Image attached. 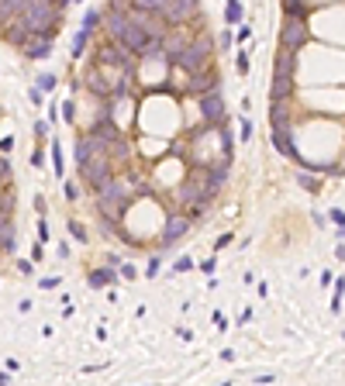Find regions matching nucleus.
Instances as JSON below:
<instances>
[{"mask_svg":"<svg viewBox=\"0 0 345 386\" xmlns=\"http://www.w3.org/2000/svg\"><path fill=\"white\" fill-rule=\"evenodd\" d=\"M186 231H190V221L183 217V214H173V217H166V228H163V252H169L183 235H186Z\"/></svg>","mask_w":345,"mask_h":386,"instance_id":"7","label":"nucleus"},{"mask_svg":"<svg viewBox=\"0 0 345 386\" xmlns=\"http://www.w3.org/2000/svg\"><path fill=\"white\" fill-rule=\"evenodd\" d=\"M35 211H38V214H45V211H49V200H45V193H38V197H35Z\"/></svg>","mask_w":345,"mask_h":386,"instance_id":"42","label":"nucleus"},{"mask_svg":"<svg viewBox=\"0 0 345 386\" xmlns=\"http://www.w3.org/2000/svg\"><path fill=\"white\" fill-rule=\"evenodd\" d=\"M335 259H342V262H345V242H342V245H335Z\"/></svg>","mask_w":345,"mask_h":386,"instance_id":"52","label":"nucleus"},{"mask_svg":"<svg viewBox=\"0 0 345 386\" xmlns=\"http://www.w3.org/2000/svg\"><path fill=\"white\" fill-rule=\"evenodd\" d=\"M214 269H218V259H207V262H200V273H207V276H211Z\"/></svg>","mask_w":345,"mask_h":386,"instance_id":"45","label":"nucleus"},{"mask_svg":"<svg viewBox=\"0 0 345 386\" xmlns=\"http://www.w3.org/2000/svg\"><path fill=\"white\" fill-rule=\"evenodd\" d=\"M55 107H59V118H62V121H69V124L76 121V104H73V100H62V104H55Z\"/></svg>","mask_w":345,"mask_h":386,"instance_id":"27","label":"nucleus"},{"mask_svg":"<svg viewBox=\"0 0 345 386\" xmlns=\"http://www.w3.org/2000/svg\"><path fill=\"white\" fill-rule=\"evenodd\" d=\"M293 69H297V52L280 45V52H276V62H273V76H293Z\"/></svg>","mask_w":345,"mask_h":386,"instance_id":"12","label":"nucleus"},{"mask_svg":"<svg viewBox=\"0 0 345 386\" xmlns=\"http://www.w3.org/2000/svg\"><path fill=\"white\" fill-rule=\"evenodd\" d=\"M0 35H4V42H11V45H18V49H24V45L31 42V31L24 28V21H18V24H11V28H4Z\"/></svg>","mask_w":345,"mask_h":386,"instance_id":"16","label":"nucleus"},{"mask_svg":"<svg viewBox=\"0 0 345 386\" xmlns=\"http://www.w3.org/2000/svg\"><path fill=\"white\" fill-rule=\"evenodd\" d=\"M97 152H104L97 138H90V135H87V138H80V141H76V166H83L90 156H97Z\"/></svg>","mask_w":345,"mask_h":386,"instance_id":"17","label":"nucleus"},{"mask_svg":"<svg viewBox=\"0 0 345 386\" xmlns=\"http://www.w3.org/2000/svg\"><path fill=\"white\" fill-rule=\"evenodd\" d=\"M159 265H163V255H152L148 265H145V276H148V280H152V276H159Z\"/></svg>","mask_w":345,"mask_h":386,"instance_id":"32","label":"nucleus"},{"mask_svg":"<svg viewBox=\"0 0 345 386\" xmlns=\"http://www.w3.org/2000/svg\"><path fill=\"white\" fill-rule=\"evenodd\" d=\"M100 21H104V11H97V7H87V14H83V24H80V31L93 35V31L100 28Z\"/></svg>","mask_w":345,"mask_h":386,"instance_id":"19","label":"nucleus"},{"mask_svg":"<svg viewBox=\"0 0 345 386\" xmlns=\"http://www.w3.org/2000/svg\"><path fill=\"white\" fill-rule=\"evenodd\" d=\"M35 231H38V242L42 245H49V221H45V214L38 217V224H35Z\"/></svg>","mask_w":345,"mask_h":386,"instance_id":"29","label":"nucleus"},{"mask_svg":"<svg viewBox=\"0 0 345 386\" xmlns=\"http://www.w3.org/2000/svg\"><path fill=\"white\" fill-rule=\"evenodd\" d=\"M214 324H218V328H221V331H228V321H224V314H221V311H218V314H214Z\"/></svg>","mask_w":345,"mask_h":386,"instance_id":"49","label":"nucleus"},{"mask_svg":"<svg viewBox=\"0 0 345 386\" xmlns=\"http://www.w3.org/2000/svg\"><path fill=\"white\" fill-rule=\"evenodd\" d=\"M255 383H276V376L273 372H262V376H255Z\"/></svg>","mask_w":345,"mask_h":386,"instance_id":"51","label":"nucleus"},{"mask_svg":"<svg viewBox=\"0 0 345 386\" xmlns=\"http://www.w3.org/2000/svg\"><path fill=\"white\" fill-rule=\"evenodd\" d=\"M11 148H14V138H0V152H4V156H7Z\"/></svg>","mask_w":345,"mask_h":386,"instance_id":"48","label":"nucleus"},{"mask_svg":"<svg viewBox=\"0 0 345 386\" xmlns=\"http://www.w3.org/2000/svg\"><path fill=\"white\" fill-rule=\"evenodd\" d=\"M235 69H238L242 76H249V55H245V52H238V55H235Z\"/></svg>","mask_w":345,"mask_h":386,"instance_id":"38","label":"nucleus"},{"mask_svg":"<svg viewBox=\"0 0 345 386\" xmlns=\"http://www.w3.org/2000/svg\"><path fill=\"white\" fill-rule=\"evenodd\" d=\"M55 83H59V76H55V72H42V76L35 80V87L42 90V93H52V90H55Z\"/></svg>","mask_w":345,"mask_h":386,"instance_id":"24","label":"nucleus"},{"mask_svg":"<svg viewBox=\"0 0 345 386\" xmlns=\"http://www.w3.org/2000/svg\"><path fill=\"white\" fill-rule=\"evenodd\" d=\"M197 7H200V0H166V7H163L159 14H163L166 28H176V24H183L186 18H194Z\"/></svg>","mask_w":345,"mask_h":386,"instance_id":"5","label":"nucleus"},{"mask_svg":"<svg viewBox=\"0 0 345 386\" xmlns=\"http://www.w3.org/2000/svg\"><path fill=\"white\" fill-rule=\"evenodd\" d=\"M52 169H55V176L66 173V156H62V145L59 141H52Z\"/></svg>","mask_w":345,"mask_h":386,"instance_id":"25","label":"nucleus"},{"mask_svg":"<svg viewBox=\"0 0 345 386\" xmlns=\"http://www.w3.org/2000/svg\"><path fill=\"white\" fill-rule=\"evenodd\" d=\"M273 148L280 152V156L283 159H293L297 166H304V156H300V152H297V145H293V135H290V128H273Z\"/></svg>","mask_w":345,"mask_h":386,"instance_id":"8","label":"nucleus"},{"mask_svg":"<svg viewBox=\"0 0 345 386\" xmlns=\"http://www.w3.org/2000/svg\"><path fill=\"white\" fill-rule=\"evenodd\" d=\"M31 269H35L31 259H18V273H21V276H31Z\"/></svg>","mask_w":345,"mask_h":386,"instance_id":"40","label":"nucleus"},{"mask_svg":"<svg viewBox=\"0 0 345 386\" xmlns=\"http://www.w3.org/2000/svg\"><path fill=\"white\" fill-rule=\"evenodd\" d=\"M42 162H45V152H42V148H35V152H31V166H35V169H42Z\"/></svg>","mask_w":345,"mask_h":386,"instance_id":"41","label":"nucleus"},{"mask_svg":"<svg viewBox=\"0 0 345 386\" xmlns=\"http://www.w3.org/2000/svg\"><path fill=\"white\" fill-rule=\"evenodd\" d=\"M28 100H31L35 107H42V90H38V87H31V90H28Z\"/></svg>","mask_w":345,"mask_h":386,"instance_id":"43","label":"nucleus"},{"mask_svg":"<svg viewBox=\"0 0 345 386\" xmlns=\"http://www.w3.org/2000/svg\"><path fill=\"white\" fill-rule=\"evenodd\" d=\"M242 18H245L242 0H224V24H242Z\"/></svg>","mask_w":345,"mask_h":386,"instance_id":"18","label":"nucleus"},{"mask_svg":"<svg viewBox=\"0 0 345 386\" xmlns=\"http://www.w3.org/2000/svg\"><path fill=\"white\" fill-rule=\"evenodd\" d=\"M238 131H242V135H238L242 141H252V121H249V118H242V121H238Z\"/></svg>","mask_w":345,"mask_h":386,"instance_id":"36","label":"nucleus"},{"mask_svg":"<svg viewBox=\"0 0 345 386\" xmlns=\"http://www.w3.org/2000/svg\"><path fill=\"white\" fill-rule=\"evenodd\" d=\"M35 138H38V141H42V138H49V121H42V118L35 121Z\"/></svg>","mask_w":345,"mask_h":386,"instance_id":"37","label":"nucleus"},{"mask_svg":"<svg viewBox=\"0 0 345 386\" xmlns=\"http://www.w3.org/2000/svg\"><path fill=\"white\" fill-rule=\"evenodd\" d=\"M45 259V248H42V242H38L35 248H31V262H42Z\"/></svg>","mask_w":345,"mask_h":386,"instance_id":"44","label":"nucleus"},{"mask_svg":"<svg viewBox=\"0 0 345 386\" xmlns=\"http://www.w3.org/2000/svg\"><path fill=\"white\" fill-rule=\"evenodd\" d=\"M135 197H138V190H128L121 179H110L107 186H100V190L93 193V204H97V214H100V217H107V221L118 224V221L125 217V211L131 207Z\"/></svg>","mask_w":345,"mask_h":386,"instance_id":"1","label":"nucleus"},{"mask_svg":"<svg viewBox=\"0 0 345 386\" xmlns=\"http://www.w3.org/2000/svg\"><path fill=\"white\" fill-rule=\"evenodd\" d=\"M308 21L304 18H287L283 21V28H280V45L283 49H293V52H300L304 45H308Z\"/></svg>","mask_w":345,"mask_h":386,"instance_id":"4","label":"nucleus"},{"mask_svg":"<svg viewBox=\"0 0 345 386\" xmlns=\"http://www.w3.org/2000/svg\"><path fill=\"white\" fill-rule=\"evenodd\" d=\"M121 276L114 273V265H100V269H93V273L87 276V286L90 290H104V286H114Z\"/></svg>","mask_w":345,"mask_h":386,"instance_id":"10","label":"nucleus"},{"mask_svg":"<svg viewBox=\"0 0 345 386\" xmlns=\"http://www.w3.org/2000/svg\"><path fill=\"white\" fill-rule=\"evenodd\" d=\"M190 269H194V259H190V255H180L176 265H173V273H190Z\"/></svg>","mask_w":345,"mask_h":386,"instance_id":"33","label":"nucleus"},{"mask_svg":"<svg viewBox=\"0 0 345 386\" xmlns=\"http://www.w3.org/2000/svg\"><path fill=\"white\" fill-rule=\"evenodd\" d=\"M297 90L293 76H273V87H270V100H290Z\"/></svg>","mask_w":345,"mask_h":386,"instance_id":"14","label":"nucleus"},{"mask_svg":"<svg viewBox=\"0 0 345 386\" xmlns=\"http://www.w3.org/2000/svg\"><path fill=\"white\" fill-rule=\"evenodd\" d=\"M232 45H235V35H232V31H221V35H218V49H221V52H228Z\"/></svg>","mask_w":345,"mask_h":386,"instance_id":"31","label":"nucleus"},{"mask_svg":"<svg viewBox=\"0 0 345 386\" xmlns=\"http://www.w3.org/2000/svg\"><path fill=\"white\" fill-rule=\"evenodd\" d=\"M200 118H204L207 131H214V128H218V121H224V118H228V107H224V100H221V93H218V90H211V93H204V97H200Z\"/></svg>","mask_w":345,"mask_h":386,"instance_id":"6","label":"nucleus"},{"mask_svg":"<svg viewBox=\"0 0 345 386\" xmlns=\"http://www.w3.org/2000/svg\"><path fill=\"white\" fill-rule=\"evenodd\" d=\"M66 231L73 235V242H80V245H87V242H90V235H87V228H83L80 221H76V217H66Z\"/></svg>","mask_w":345,"mask_h":386,"instance_id":"20","label":"nucleus"},{"mask_svg":"<svg viewBox=\"0 0 345 386\" xmlns=\"http://www.w3.org/2000/svg\"><path fill=\"white\" fill-rule=\"evenodd\" d=\"M297 183L308 190V193H321V183H318L314 176H308V173H297Z\"/></svg>","mask_w":345,"mask_h":386,"instance_id":"28","label":"nucleus"},{"mask_svg":"<svg viewBox=\"0 0 345 386\" xmlns=\"http://www.w3.org/2000/svg\"><path fill=\"white\" fill-rule=\"evenodd\" d=\"M218 87H221V76H218L214 69H211V72H207V69L194 72V80L186 83V90L194 93V97H204V93H211V90H218Z\"/></svg>","mask_w":345,"mask_h":386,"instance_id":"9","label":"nucleus"},{"mask_svg":"<svg viewBox=\"0 0 345 386\" xmlns=\"http://www.w3.org/2000/svg\"><path fill=\"white\" fill-rule=\"evenodd\" d=\"M221 362H235V349H224L221 352Z\"/></svg>","mask_w":345,"mask_h":386,"instance_id":"50","label":"nucleus"},{"mask_svg":"<svg viewBox=\"0 0 345 386\" xmlns=\"http://www.w3.org/2000/svg\"><path fill=\"white\" fill-rule=\"evenodd\" d=\"M21 52H24V59H31V62H42V59L52 55V42H49V38H31Z\"/></svg>","mask_w":345,"mask_h":386,"instance_id":"13","label":"nucleus"},{"mask_svg":"<svg viewBox=\"0 0 345 386\" xmlns=\"http://www.w3.org/2000/svg\"><path fill=\"white\" fill-rule=\"evenodd\" d=\"M331 286H335V297H331V314H338V311H342V297H345V280H331Z\"/></svg>","mask_w":345,"mask_h":386,"instance_id":"26","label":"nucleus"},{"mask_svg":"<svg viewBox=\"0 0 345 386\" xmlns=\"http://www.w3.org/2000/svg\"><path fill=\"white\" fill-rule=\"evenodd\" d=\"M80 179L97 193L100 186H107L110 179H114V173H110V159L104 156V152H97V156H90L83 166H80Z\"/></svg>","mask_w":345,"mask_h":386,"instance_id":"3","label":"nucleus"},{"mask_svg":"<svg viewBox=\"0 0 345 386\" xmlns=\"http://www.w3.org/2000/svg\"><path fill=\"white\" fill-rule=\"evenodd\" d=\"M290 121H293L290 100H273V107H270V124H273V128H290Z\"/></svg>","mask_w":345,"mask_h":386,"instance_id":"11","label":"nucleus"},{"mask_svg":"<svg viewBox=\"0 0 345 386\" xmlns=\"http://www.w3.org/2000/svg\"><path fill=\"white\" fill-rule=\"evenodd\" d=\"M59 286V276H49V280H42V290H55Z\"/></svg>","mask_w":345,"mask_h":386,"instance_id":"47","label":"nucleus"},{"mask_svg":"<svg viewBox=\"0 0 345 386\" xmlns=\"http://www.w3.org/2000/svg\"><path fill=\"white\" fill-rule=\"evenodd\" d=\"M0 114H4V110H0Z\"/></svg>","mask_w":345,"mask_h":386,"instance_id":"55","label":"nucleus"},{"mask_svg":"<svg viewBox=\"0 0 345 386\" xmlns=\"http://www.w3.org/2000/svg\"><path fill=\"white\" fill-rule=\"evenodd\" d=\"M7 179H11V159L0 152V183H7Z\"/></svg>","mask_w":345,"mask_h":386,"instance_id":"35","label":"nucleus"},{"mask_svg":"<svg viewBox=\"0 0 345 386\" xmlns=\"http://www.w3.org/2000/svg\"><path fill=\"white\" fill-rule=\"evenodd\" d=\"M342 169H345V166H342Z\"/></svg>","mask_w":345,"mask_h":386,"instance_id":"56","label":"nucleus"},{"mask_svg":"<svg viewBox=\"0 0 345 386\" xmlns=\"http://www.w3.org/2000/svg\"><path fill=\"white\" fill-rule=\"evenodd\" d=\"M232 238H235V235H221V238H218V245H214V248H218V252H221V248H228V245H232Z\"/></svg>","mask_w":345,"mask_h":386,"instance_id":"46","label":"nucleus"},{"mask_svg":"<svg viewBox=\"0 0 345 386\" xmlns=\"http://www.w3.org/2000/svg\"><path fill=\"white\" fill-rule=\"evenodd\" d=\"M90 38L93 35H87V31H76V38H73V59H83V52H87V45H90Z\"/></svg>","mask_w":345,"mask_h":386,"instance_id":"21","label":"nucleus"},{"mask_svg":"<svg viewBox=\"0 0 345 386\" xmlns=\"http://www.w3.org/2000/svg\"><path fill=\"white\" fill-rule=\"evenodd\" d=\"M328 221H331L335 228H345V211H342V207H331V211H328Z\"/></svg>","mask_w":345,"mask_h":386,"instance_id":"34","label":"nucleus"},{"mask_svg":"<svg viewBox=\"0 0 345 386\" xmlns=\"http://www.w3.org/2000/svg\"><path fill=\"white\" fill-rule=\"evenodd\" d=\"M283 14H287V18H304V21H308V7H304V0H283Z\"/></svg>","mask_w":345,"mask_h":386,"instance_id":"22","label":"nucleus"},{"mask_svg":"<svg viewBox=\"0 0 345 386\" xmlns=\"http://www.w3.org/2000/svg\"><path fill=\"white\" fill-rule=\"evenodd\" d=\"M73 4H83V0H73Z\"/></svg>","mask_w":345,"mask_h":386,"instance_id":"54","label":"nucleus"},{"mask_svg":"<svg viewBox=\"0 0 345 386\" xmlns=\"http://www.w3.org/2000/svg\"><path fill=\"white\" fill-rule=\"evenodd\" d=\"M118 276H125V280H135V276H138V269H135L131 262H121V273H118Z\"/></svg>","mask_w":345,"mask_h":386,"instance_id":"39","label":"nucleus"},{"mask_svg":"<svg viewBox=\"0 0 345 386\" xmlns=\"http://www.w3.org/2000/svg\"><path fill=\"white\" fill-rule=\"evenodd\" d=\"M135 11H145V14H159L166 7V0H131Z\"/></svg>","mask_w":345,"mask_h":386,"instance_id":"23","label":"nucleus"},{"mask_svg":"<svg viewBox=\"0 0 345 386\" xmlns=\"http://www.w3.org/2000/svg\"><path fill=\"white\" fill-rule=\"evenodd\" d=\"M87 90H90V93H97V97H104V100H107V97H114V87H110V83L104 80V76L97 72V66L87 72Z\"/></svg>","mask_w":345,"mask_h":386,"instance_id":"15","label":"nucleus"},{"mask_svg":"<svg viewBox=\"0 0 345 386\" xmlns=\"http://www.w3.org/2000/svg\"><path fill=\"white\" fill-rule=\"evenodd\" d=\"M62 197H66V200H80V186H76L73 179H66V183H62Z\"/></svg>","mask_w":345,"mask_h":386,"instance_id":"30","label":"nucleus"},{"mask_svg":"<svg viewBox=\"0 0 345 386\" xmlns=\"http://www.w3.org/2000/svg\"><path fill=\"white\" fill-rule=\"evenodd\" d=\"M4 383H11V376H7V372H0V386H4Z\"/></svg>","mask_w":345,"mask_h":386,"instance_id":"53","label":"nucleus"},{"mask_svg":"<svg viewBox=\"0 0 345 386\" xmlns=\"http://www.w3.org/2000/svg\"><path fill=\"white\" fill-rule=\"evenodd\" d=\"M211 52H214V42L207 35H197L194 42H186V49L183 52H176L169 62L176 66V69H183V72H200V69H207V62H211Z\"/></svg>","mask_w":345,"mask_h":386,"instance_id":"2","label":"nucleus"}]
</instances>
